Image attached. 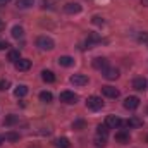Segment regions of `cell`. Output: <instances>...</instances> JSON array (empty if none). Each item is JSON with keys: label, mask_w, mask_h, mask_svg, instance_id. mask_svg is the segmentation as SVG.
<instances>
[{"label": "cell", "mask_w": 148, "mask_h": 148, "mask_svg": "<svg viewBox=\"0 0 148 148\" xmlns=\"http://www.w3.org/2000/svg\"><path fill=\"white\" fill-rule=\"evenodd\" d=\"M36 47H40L41 50H52L55 47V43L50 36H40L36 40Z\"/></svg>", "instance_id": "obj_1"}, {"label": "cell", "mask_w": 148, "mask_h": 148, "mask_svg": "<svg viewBox=\"0 0 148 148\" xmlns=\"http://www.w3.org/2000/svg\"><path fill=\"white\" fill-rule=\"evenodd\" d=\"M86 107L88 109H91V110H100L102 107H103V102H102V98L100 97H90L88 100H86Z\"/></svg>", "instance_id": "obj_2"}, {"label": "cell", "mask_w": 148, "mask_h": 148, "mask_svg": "<svg viewBox=\"0 0 148 148\" xmlns=\"http://www.w3.org/2000/svg\"><path fill=\"white\" fill-rule=\"evenodd\" d=\"M124 122L121 121V117H117V115H107V119H105V126L109 127V129H115V127H121Z\"/></svg>", "instance_id": "obj_3"}, {"label": "cell", "mask_w": 148, "mask_h": 148, "mask_svg": "<svg viewBox=\"0 0 148 148\" xmlns=\"http://www.w3.org/2000/svg\"><path fill=\"white\" fill-rule=\"evenodd\" d=\"M59 98H60V102L69 103V105H73V103H76V102H77V95H76V93H73V91H62Z\"/></svg>", "instance_id": "obj_4"}, {"label": "cell", "mask_w": 148, "mask_h": 148, "mask_svg": "<svg viewBox=\"0 0 148 148\" xmlns=\"http://www.w3.org/2000/svg\"><path fill=\"white\" fill-rule=\"evenodd\" d=\"M124 107H126L127 110H136V109L140 107V98H138V97H127V98L124 100Z\"/></svg>", "instance_id": "obj_5"}, {"label": "cell", "mask_w": 148, "mask_h": 148, "mask_svg": "<svg viewBox=\"0 0 148 148\" xmlns=\"http://www.w3.org/2000/svg\"><path fill=\"white\" fill-rule=\"evenodd\" d=\"M71 83L76 86H84L88 83V76L86 74H74V76H71Z\"/></svg>", "instance_id": "obj_6"}, {"label": "cell", "mask_w": 148, "mask_h": 148, "mask_svg": "<svg viewBox=\"0 0 148 148\" xmlns=\"http://www.w3.org/2000/svg\"><path fill=\"white\" fill-rule=\"evenodd\" d=\"M93 67L98 69V71H103V69L109 67V60L103 59V57H97V59H93Z\"/></svg>", "instance_id": "obj_7"}, {"label": "cell", "mask_w": 148, "mask_h": 148, "mask_svg": "<svg viewBox=\"0 0 148 148\" xmlns=\"http://www.w3.org/2000/svg\"><path fill=\"white\" fill-rule=\"evenodd\" d=\"M64 12H67V14H79L81 12V5L76 3V2H69V3L64 5Z\"/></svg>", "instance_id": "obj_8"}, {"label": "cell", "mask_w": 148, "mask_h": 148, "mask_svg": "<svg viewBox=\"0 0 148 148\" xmlns=\"http://www.w3.org/2000/svg\"><path fill=\"white\" fill-rule=\"evenodd\" d=\"M16 69L17 71H29L31 69V60H28V59H19L17 62H16Z\"/></svg>", "instance_id": "obj_9"}, {"label": "cell", "mask_w": 148, "mask_h": 148, "mask_svg": "<svg viewBox=\"0 0 148 148\" xmlns=\"http://www.w3.org/2000/svg\"><path fill=\"white\" fill-rule=\"evenodd\" d=\"M147 86H148V83H147V79H145V77H136V79L133 81V88H134V90H138V91H145V90H147Z\"/></svg>", "instance_id": "obj_10"}, {"label": "cell", "mask_w": 148, "mask_h": 148, "mask_svg": "<svg viewBox=\"0 0 148 148\" xmlns=\"http://www.w3.org/2000/svg\"><path fill=\"white\" fill-rule=\"evenodd\" d=\"M103 77L109 79V81H114V79L119 77V71L115 67H107V69H103Z\"/></svg>", "instance_id": "obj_11"}, {"label": "cell", "mask_w": 148, "mask_h": 148, "mask_svg": "<svg viewBox=\"0 0 148 148\" xmlns=\"http://www.w3.org/2000/svg\"><path fill=\"white\" fill-rule=\"evenodd\" d=\"M102 93L109 98H117L119 97V90H115L114 86H102Z\"/></svg>", "instance_id": "obj_12"}, {"label": "cell", "mask_w": 148, "mask_h": 148, "mask_svg": "<svg viewBox=\"0 0 148 148\" xmlns=\"http://www.w3.org/2000/svg\"><path fill=\"white\" fill-rule=\"evenodd\" d=\"M98 43H102V38L98 36L97 33H90V35H88V38H86V45H88V48L93 47V45H98Z\"/></svg>", "instance_id": "obj_13"}, {"label": "cell", "mask_w": 148, "mask_h": 148, "mask_svg": "<svg viewBox=\"0 0 148 148\" xmlns=\"http://www.w3.org/2000/svg\"><path fill=\"white\" fill-rule=\"evenodd\" d=\"M73 64H74L73 57H69V55H62V57H59V66H62V67H71Z\"/></svg>", "instance_id": "obj_14"}, {"label": "cell", "mask_w": 148, "mask_h": 148, "mask_svg": "<svg viewBox=\"0 0 148 148\" xmlns=\"http://www.w3.org/2000/svg\"><path fill=\"white\" fill-rule=\"evenodd\" d=\"M124 124H126L127 127H141V126H143V121L138 119V117H131V119H127Z\"/></svg>", "instance_id": "obj_15"}, {"label": "cell", "mask_w": 148, "mask_h": 148, "mask_svg": "<svg viewBox=\"0 0 148 148\" xmlns=\"http://www.w3.org/2000/svg\"><path fill=\"white\" fill-rule=\"evenodd\" d=\"M115 141H119V143H129V133H126V131H119V133H115Z\"/></svg>", "instance_id": "obj_16"}, {"label": "cell", "mask_w": 148, "mask_h": 148, "mask_svg": "<svg viewBox=\"0 0 148 148\" xmlns=\"http://www.w3.org/2000/svg\"><path fill=\"white\" fill-rule=\"evenodd\" d=\"M14 95H16L17 98H23V97H26V95H28V86H26V84H19V86L14 90Z\"/></svg>", "instance_id": "obj_17"}, {"label": "cell", "mask_w": 148, "mask_h": 148, "mask_svg": "<svg viewBox=\"0 0 148 148\" xmlns=\"http://www.w3.org/2000/svg\"><path fill=\"white\" fill-rule=\"evenodd\" d=\"M41 79L45 81V83H53L55 81V74L52 73V71H41Z\"/></svg>", "instance_id": "obj_18"}, {"label": "cell", "mask_w": 148, "mask_h": 148, "mask_svg": "<svg viewBox=\"0 0 148 148\" xmlns=\"http://www.w3.org/2000/svg\"><path fill=\"white\" fill-rule=\"evenodd\" d=\"M73 129H76V131H83V129H86V121H83V119L74 121L73 122Z\"/></svg>", "instance_id": "obj_19"}, {"label": "cell", "mask_w": 148, "mask_h": 148, "mask_svg": "<svg viewBox=\"0 0 148 148\" xmlns=\"http://www.w3.org/2000/svg\"><path fill=\"white\" fill-rule=\"evenodd\" d=\"M40 100L45 102V103H50V102L53 100V95H52L50 91H41V93H40Z\"/></svg>", "instance_id": "obj_20"}, {"label": "cell", "mask_w": 148, "mask_h": 148, "mask_svg": "<svg viewBox=\"0 0 148 148\" xmlns=\"http://www.w3.org/2000/svg\"><path fill=\"white\" fill-rule=\"evenodd\" d=\"M97 134L102 136V138H107V136H109V127H107L105 124H100V126L97 127Z\"/></svg>", "instance_id": "obj_21"}, {"label": "cell", "mask_w": 148, "mask_h": 148, "mask_svg": "<svg viewBox=\"0 0 148 148\" xmlns=\"http://www.w3.org/2000/svg\"><path fill=\"white\" fill-rule=\"evenodd\" d=\"M16 5H17L19 9H29L31 5H35V2H33V0H17Z\"/></svg>", "instance_id": "obj_22"}, {"label": "cell", "mask_w": 148, "mask_h": 148, "mask_svg": "<svg viewBox=\"0 0 148 148\" xmlns=\"http://www.w3.org/2000/svg\"><path fill=\"white\" fill-rule=\"evenodd\" d=\"M12 36L16 38V40L23 38V36H24V29H23L21 26H14V28H12Z\"/></svg>", "instance_id": "obj_23"}, {"label": "cell", "mask_w": 148, "mask_h": 148, "mask_svg": "<svg viewBox=\"0 0 148 148\" xmlns=\"http://www.w3.org/2000/svg\"><path fill=\"white\" fill-rule=\"evenodd\" d=\"M17 121H19V119H17V115L10 114V115H7V117L3 119V124H5V126H14V124H16Z\"/></svg>", "instance_id": "obj_24"}, {"label": "cell", "mask_w": 148, "mask_h": 148, "mask_svg": "<svg viewBox=\"0 0 148 148\" xmlns=\"http://www.w3.org/2000/svg\"><path fill=\"white\" fill-rule=\"evenodd\" d=\"M55 147L57 148H69L71 147V143H69L67 138H59V140L55 141Z\"/></svg>", "instance_id": "obj_25"}, {"label": "cell", "mask_w": 148, "mask_h": 148, "mask_svg": "<svg viewBox=\"0 0 148 148\" xmlns=\"http://www.w3.org/2000/svg\"><path fill=\"white\" fill-rule=\"evenodd\" d=\"M19 59H21V55H19V52H17V50H10V52H9V60H10V62H14V64H16Z\"/></svg>", "instance_id": "obj_26"}, {"label": "cell", "mask_w": 148, "mask_h": 148, "mask_svg": "<svg viewBox=\"0 0 148 148\" xmlns=\"http://www.w3.org/2000/svg\"><path fill=\"white\" fill-rule=\"evenodd\" d=\"M105 145H107V138H102V136H98V134H97V138H95V147L103 148Z\"/></svg>", "instance_id": "obj_27"}, {"label": "cell", "mask_w": 148, "mask_h": 148, "mask_svg": "<svg viewBox=\"0 0 148 148\" xmlns=\"http://www.w3.org/2000/svg\"><path fill=\"white\" fill-rule=\"evenodd\" d=\"M19 140V134L10 131V133H5V141H17Z\"/></svg>", "instance_id": "obj_28"}, {"label": "cell", "mask_w": 148, "mask_h": 148, "mask_svg": "<svg viewBox=\"0 0 148 148\" xmlns=\"http://www.w3.org/2000/svg\"><path fill=\"white\" fill-rule=\"evenodd\" d=\"M41 3H43V5H41L43 9H50V10L55 9V3H53L52 0H41Z\"/></svg>", "instance_id": "obj_29"}, {"label": "cell", "mask_w": 148, "mask_h": 148, "mask_svg": "<svg viewBox=\"0 0 148 148\" xmlns=\"http://www.w3.org/2000/svg\"><path fill=\"white\" fill-rule=\"evenodd\" d=\"M91 23H93V24H97V26H103V24H105L103 17H100V16H95V17L91 19Z\"/></svg>", "instance_id": "obj_30"}, {"label": "cell", "mask_w": 148, "mask_h": 148, "mask_svg": "<svg viewBox=\"0 0 148 148\" xmlns=\"http://www.w3.org/2000/svg\"><path fill=\"white\" fill-rule=\"evenodd\" d=\"M9 86H10V83H9L7 79H0V90H2V91H5Z\"/></svg>", "instance_id": "obj_31"}, {"label": "cell", "mask_w": 148, "mask_h": 148, "mask_svg": "<svg viewBox=\"0 0 148 148\" xmlns=\"http://www.w3.org/2000/svg\"><path fill=\"white\" fill-rule=\"evenodd\" d=\"M138 40H140L141 43H148V33H141V35L138 36Z\"/></svg>", "instance_id": "obj_32"}, {"label": "cell", "mask_w": 148, "mask_h": 148, "mask_svg": "<svg viewBox=\"0 0 148 148\" xmlns=\"http://www.w3.org/2000/svg\"><path fill=\"white\" fill-rule=\"evenodd\" d=\"M7 47H9V43H7V41H0V50H5Z\"/></svg>", "instance_id": "obj_33"}, {"label": "cell", "mask_w": 148, "mask_h": 148, "mask_svg": "<svg viewBox=\"0 0 148 148\" xmlns=\"http://www.w3.org/2000/svg\"><path fill=\"white\" fill-rule=\"evenodd\" d=\"M3 29H5V23L0 19V31H3Z\"/></svg>", "instance_id": "obj_34"}, {"label": "cell", "mask_w": 148, "mask_h": 148, "mask_svg": "<svg viewBox=\"0 0 148 148\" xmlns=\"http://www.w3.org/2000/svg\"><path fill=\"white\" fill-rule=\"evenodd\" d=\"M3 141H5V136H3V134H0V145H2Z\"/></svg>", "instance_id": "obj_35"}, {"label": "cell", "mask_w": 148, "mask_h": 148, "mask_svg": "<svg viewBox=\"0 0 148 148\" xmlns=\"http://www.w3.org/2000/svg\"><path fill=\"white\" fill-rule=\"evenodd\" d=\"M0 2H9V0H0Z\"/></svg>", "instance_id": "obj_36"}, {"label": "cell", "mask_w": 148, "mask_h": 148, "mask_svg": "<svg viewBox=\"0 0 148 148\" xmlns=\"http://www.w3.org/2000/svg\"><path fill=\"white\" fill-rule=\"evenodd\" d=\"M147 143H148V136H147Z\"/></svg>", "instance_id": "obj_37"}]
</instances>
